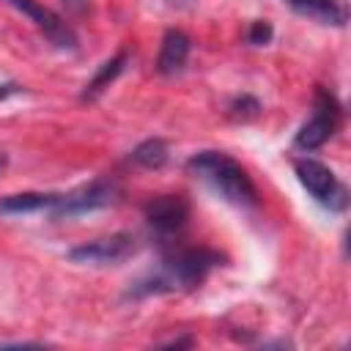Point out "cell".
Wrapping results in <instances>:
<instances>
[{
    "instance_id": "cell-12",
    "label": "cell",
    "mask_w": 351,
    "mask_h": 351,
    "mask_svg": "<svg viewBox=\"0 0 351 351\" xmlns=\"http://www.w3.org/2000/svg\"><path fill=\"white\" fill-rule=\"evenodd\" d=\"M126 60H129V55H126V52H118L115 58L104 60V63L99 66V71L93 74V80L85 85L82 99H88V101H90V99H96V96H99V93H101V90H104V88H107V85H110V82L123 71V63H126Z\"/></svg>"
},
{
    "instance_id": "cell-5",
    "label": "cell",
    "mask_w": 351,
    "mask_h": 351,
    "mask_svg": "<svg viewBox=\"0 0 351 351\" xmlns=\"http://www.w3.org/2000/svg\"><path fill=\"white\" fill-rule=\"evenodd\" d=\"M340 101H337V96L332 93V90H326V88H318L315 90V104H313V115L302 123V129L296 132V137H293V143H296V148H302V151H315V148H321L332 134H335V129H337V123H340Z\"/></svg>"
},
{
    "instance_id": "cell-8",
    "label": "cell",
    "mask_w": 351,
    "mask_h": 351,
    "mask_svg": "<svg viewBox=\"0 0 351 351\" xmlns=\"http://www.w3.org/2000/svg\"><path fill=\"white\" fill-rule=\"evenodd\" d=\"M189 219V203L181 195H159L145 203V222L159 233H178Z\"/></svg>"
},
{
    "instance_id": "cell-15",
    "label": "cell",
    "mask_w": 351,
    "mask_h": 351,
    "mask_svg": "<svg viewBox=\"0 0 351 351\" xmlns=\"http://www.w3.org/2000/svg\"><path fill=\"white\" fill-rule=\"evenodd\" d=\"M269 41H271V25H269L266 19L252 22L250 30H247V44H252V47H263V44H269Z\"/></svg>"
},
{
    "instance_id": "cell-18",
    "label": "cell",
    "mask_w": 351,
    "mask_h": 351,
    "mask_svg": "<svg viewBox=\"0 0 351 351\" xmlns=\"http://www.w3.org/2000/svg\"><path fill=\"white\" fill-rule=\"evenodd\" d=\"M167 3H170L173 8H178V11H184V8H192L197 0H167Z\"/></svg>"
},
{
    "instance_id": "cell-2",
    "label": "cell",
    "mask_w": 351,
    "mask_h": 351,
    "mask_svg": "<svg viewBox=\"0 0 351 351\" xmlns=\"http://www.w3.org/2000/svg\"><path fill=\"white\" fill-rule=\"evenodd\" d=\"M186 167L197 178H203L222 200L241 206V208H250L258 203V192H255L252 178L247 176V170L233 156H228L222 151H200L186 162Z\"/></svg>"
},
{
    "instance_id": "cell-6",
    "label": "cell",
    "mask_w": 351,
    "mask_h": 351,
    "mask_svg": "<svg viewBox=\"0 0 351 351\" xmlns=\"http://www.w3.org/2000/svg\"><path fill=\"white\" fill-rule=\"evenodd\" d=\"M134 250H137V241L132 233H112V236L71 247L69 261L85 263V266H115V263H123L129 255H134Z\"/></svg>"
},
{
    "instance_id": "cell-1",
    "label": "cell",
    "mask_w": 351,
    "mask_h": 351,
    "mask_svg": "<svg viewBox=\"0 0 351 351\" xmlns=\"http://www.w3.org/2000/svg\"><path fill=\"white\" fill-rule=\"evenodd\" d=\"M219 263H222V255L214 252V250H206V247L176 250V252L165 255L162 263L154 271H148L145 277H140L137 282H132V288L126 291V296L129 299H143V296H154V293L192 291Z\"/></svg>"
},
{
    "instance_id": "cell-10",
    "label": "cell",
    "mask_w": 351,
    "mask_h": 351,
    "mask_svg": "<svg viewBox=\"0 0 351 351\" xmlns=\"http://www.w3.org/2000/svg\"><path fill=\"white\" fill-rule=\"evenodd\" d=\"M296 14L315 19L321 25H335L343 27L348 22V8L340 0H285Z\"/></svg>"
},
{
    "instance_id": "cell-17",
    "label": "cell",
    "mask_w": 351,
    "mask_h": 351,
    "mask_svg": "<svg viewBox=\"0 0 351 351\" xmlns=\"http://www.w3.org/2000/svg\"><path fill=\"white\" fill-rule=\"evenodd\" d=\"M16 90H19V85H16V82H3V85H0V101H3V99H8V96H11V93H16Z\"/></svg>"
},
{
    "instance_id": "cell-14",
    "label": "cell",
    "mask_w": 351,
    "mask_h": 351,
    "mask_svg": "<svg viewBox=\"0 0 351 351\" xmlns=\"http://www.w3.org/2000/svg\"><path fill=\"white\" fill-rule=\"evenodd\" d=\"M228 112H230V118H241V121H247V118H255V115L261 112V101L252 99V96H239V99L230 101Z\"/></svg>"
},
{
    "instance_id": "cell-7",
    "label": "cell",
    "mask_w": 351,
    "mask_h": 351,
    "mask_svg": "<svg viewBox=\"0 0 351 351\" xmlns=\"http://www.w3.org/2000/svg\"><path fill=\"white\" fill-rule=\"evenodd\" d=\"M16 11H22L25 16H30L36 22V27L49 38V44H55L58 49H77V36L74 30L49 8H44L38 0H8Z\"/></svg>"
},
{
    "instance_id": "cell-13",
    "label": "cell",
    "mask_w": 351,
    "mask_h": 351,
    "mask_svg": "<svg viewBox=\"0 0 351 351\" xmlns=\"http://www.w3.org/2000/svg\"><path fill=\"white\" fill-rule=\"evenodd\" d=\"M167 156H170V148H167V143L162 137H148V140H143L132 151V162L140 165V167H145V170L162 167L167 162Z\"/></svg>"
},
{
    "instance_id": "cell-16",
    "label": "cell",
    "mask_w": 351,
    "mask_h": 351,
    "mask_svg": "<svg viewBox=\"0 0 351 351\" xmlns=\"http://www.w3.org/2000/svg\"><path fill=\"white\" fill-rule=\"evenodd\" d=\"M195 340L186 335V337H173V340H159V346H167V348H181V346H192Z\"/></svg>"
},
{
    "instance_id": "cell-4",
    "label": "cell",
    "mask_w": 351,
    "mask_h": 351,
    "mask_svg": "<svg viewBox=\"0 0 351 351\" xmlns=\"http://www.w3.org/2000/svg\"><path fill=\"white\" fill-rule=\"evenodd\" d=\"M293 170H296V178L299 184L313 195L315 203H321L324 208L329 211H343L348 206V192L346 186L337 181V176L318 159H310V156H302L293 162Z\"/></svg>"
},
{
    "instance_id": "cell-9",
    "label": "cell",
    "mask_w": 351,
    "mask_h": 351,
    "mask_svg": "<svg viewBox=\"0 0 351 351\" xmlns=\"http://www.w3.org/2000/svg\"><path fill=\"white\" fill-rule=\"evenodd\" d=\"M189 52H192V38L173 27L165 33L162 38V47H159V58H156V71L165 74V77H176L184 71L186 60H189Z\"/></svg>"
},
{
    "instance_id": "cell-19",
    "label": "cell",
    "mask_w": 351,
    "mask_h": 351,
    "mask_svg": "<svg viewBox=\"0 0 351 351\" xmlns=\"http://www.w3.org/2000/svg\"><path fill=\"white\" fill-rule=\"evenodd\" d=\"M66 8H74V11H80L82 5H88V0H60Z\"/></svg>"
},
{
    "instance_id": "cell-3",
    "label": "cell",
    "mask_w": 351,
    "mask_h": 351,
    "mask_svg": "<svg viewBox=\"0 0 351 351\" xmlns=\"http://www.w3.org/2000/svg\"><path fill=\"white\" fill-rule=\"evenodd\" d=\"M121 189L112 178H96L90 184H82L71 192L55 195V203L49 206V217L52 219H69V217H80L104 206H112L118 200Z\"/></svg>"
},
{
    "instance_id": "cell-20",
    "label": "cell",
    "mask_w": 351,
    "mask_h": 351,
    "mask_svg": "<svg viewBox=\"0 0 351 351\" xmlns=\"http://www.w3.org/2000/svg\"><path fill=\"white\" fill-rule=\"evenodd\" d=\"M5 162H8V159H5V154H3V151H0V170H3V167H5Z\"/></svg>"
},
{
    "instance_id": "cell-11",
    "label": "cell",
    "mask_w": 351,
    "mask_h": 351,
    "mask_svg": "<svg viewBox=\"0 0 351 351\" xmlns=\"http://www.w3.org/2000/svg\"><path fill=\"white\" fill-rule=\"evenodd\" d=\"M55 203V195L44 192H19L0 197V214H33V211H49Z\"/></svg>"
}]
</instances>
